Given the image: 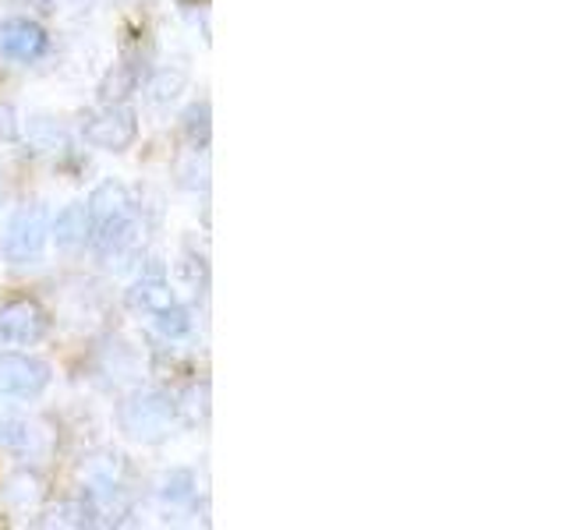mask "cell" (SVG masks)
<instances>
[{
    "label": "cell",
    "mask_w": 566,
    "mask_h": 530,
    "mask_svg": "<svg viewBox=\"0 0 566 530\" xmlns=\"http://www.w3.org/2000/svg\"><path fill=\"white\" fill-rule=\"evenodd\" d=\"M0 46H4L11 57L29 61L43 50V32L29 22H11V25H4V32H0Z\"/></svg>",
    "instance_id": "6da1fadb"
}]
</instances>
